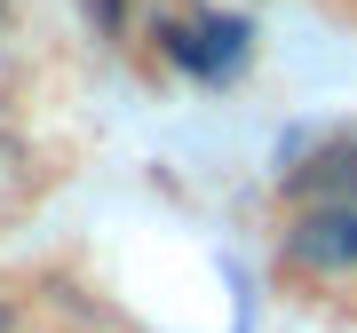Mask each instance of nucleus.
<instances>
[{
  "label": "nucleus",
  "mask_w": 357,
  "mask_h": 333,
  "mask_svg": "<svg viewBox=\"0 0 357 333\" xmlns=\"http://www.w3.org/2000/svg\"><path fill=\"white\" fill-rule=\"evenodd\" d=\"M128 8H135V0H88V24L103 40H119V32H128Z\"/></svg>",
  "instance_id": "obj_4"
},
{
  "label": "nucleus",
  "mask_w": 357,
  "mask_h": 333,
  "mask_svg": "<svg viewBox=\"0 0 357 333\" xmlns=\"http://www.w3.org/2000/svg\"><path fill=\"white\" fill-rule=\"evenodd\" d=\"M286 199L294 206H357V135H318V151L302 166H286Z\"/></svg>",
  "instance_id": "obj_3"
},
{
  "label": "nucleus",
  "mask_w": 357,
  "mask_h": 333,
  "mask_svg": "<svg viewBox=\"0 0 357 333\" xmlns=\"http://www.w3.org/2000/svg\"><path fill=\"white\" fill-rule=\"evenodd\" d=\"M159 40H167V64H183L191 79H230L255 56V24H246V16H215V8L159 24Z\"/></svg>",
  "instance_id": "obj_1"
},
{
  "label": "nucleus",
  "mask_w": 357,
  "mask_h": 333,
  "mask_svg": "<svg viewBox=\"0 0 357 333\" xmlns=\"http://www.w3.org/2000/svg\"><path fill=\"white\" fill-rule=\"evenodd\" d=\"M286 262H294V270H318V278L357 270V206H294V222H286Z\"/></svg>",
  "instance_id": "obj_2"
},
{
  "label": "nucleus",
  "mask_w": 357,
  "mask_h": 333,
  "mask_svg": "<svg viewBox=\"0 0 357 333\" xmlns=\"http://www.w3.org/2000/svg\"><path fill=\"white\" fill-rule=\"evenodd\" d=\"M0 8H8V0H0Z\"/></svg>",
  "instance_id": "obj_5"
}]
</instances>
